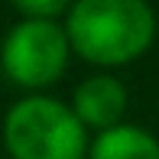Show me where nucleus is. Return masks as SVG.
I'll return each instance as SVG.
<instances>
[{"label": "nucleus", "mask_w": 159, "mask_h": 159, "mask_svg": "<svg viewBox=\"0 0 159 159\" xmlns=\"http://www.w3.org/2000/svg\"><path fill=\"white\" fill-rule=\"evenodd\" d=\"M65 36L94 65H127L153 46L156 16L146 0H75Z\"/></svg>", "instance_id": "f257e3e1"}, {"label": "nucleus", "mask_w": 159, "mask_h": 159, "mask_svg": "<svg viewBox=\"0 0 159 159\" xmlns=\"http://www.w3.org/2000/svg\"><path fill=\"white\" fill-rule=\"evenodd\" d=\"M3 143L13 159H84L88 136L81 120L52 98H26L7 114Z\"/></svg>", "instance_id": "f03ea898"}, {"label": "nucleus", "mask_w": 159, "mask_h": 159, "mask_svg": "<svg viewBox=\"0 0 159 159\" xmlns=\"http://www.w3.org/2000/svg\"><path fill=\"white\" fill-rule=\"evenodd\" d=\"M68 36L52 20H26L13 26L0 49V65L7 78L23 88H46L59 81L68 65Z\"/></svg>", "instance_id": "7ed1b4c3"}, {"label": "nucleus", "mask_w": 159, "mask_h": 159, "mask_svg": "<svg viewBox=\"0 0 159 159\" xmlns=\"http://www.w3.org/2000/svg\"><path fill=\"white\" fill-rule=\"evenodd\" d=\"M127 111V88L114 75H94L75 88L71 114L81 120V127L94 130H114L120 127V117Z\"/></svg>", "instance_id": "20e7f679"}, {"label": "nucleus", "mask_w": 159, "mask_h": 159, "mask_svg": "<svg viewBox=\"0 0 159 159\" xmlns=\"http://www.w3.org/2000/svg\"><path fill=\"white\" fill-rule=\"evenodd\" d=\"M88 159H159V140L143 127L120 124L91 143Z\"/></svg>", "instance_id": "39448f33"}, {"label": "nucleus", "mask_w": 159, "mask_h": 159, "mask_svg": "<svg viewBox=\"0 0 159 159\" xmlns=\"http://www.w3.org/2000/svg\"><path fill=\"white\" fill-rule=\"evenodd\" d=\"M71 0H13L16 10H23L30 20H52L68 7Z\"/></svg>", "instance_id": "423d86ee"}]
</instances>
